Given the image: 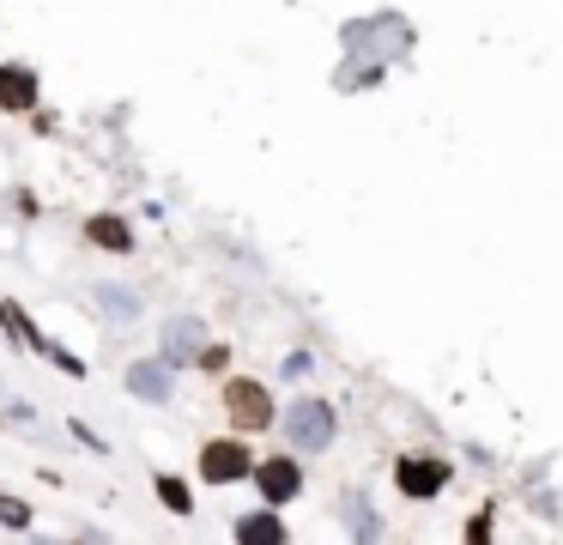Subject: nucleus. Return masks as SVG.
Wrapping results in <instances>:
<instances>
[{
	"label": "nucleus",
	"mask_w": 563,
	"mask_h": 545,
	"mask_svg": "<svg viewBox=\"0 0 563 545\" xmlns=\"http://www.w3.org/2000/svg\"><path fill=\"white\" fill-rule=\"evenodd\" d=\"M224 413H231L236 430H267L273 425V394H267V382L236 376V382H224Z\"/></svg>",
	"instance_id": "nucleus-2"
},
{
	"label": "nucleus",
	"mask_w": 563,
	"mask_h": 545,
	"mask_svg": "<svg viewBox=\"0 0 563 545\" xmlns=\"http://www.w3.org/2000/svg\"><path fill=\"white\" fill-rule=\"evenodd\" d=\"M128 389L140 394V401H171V376H164V370H152V363H133Z\"/></svg>",
	"instance_id": "nucleus-9"
},
{
	"label": "nucleus",
	"mask_w": 563,
	"mask_h": 545,
	"mask_svg": "<svg viewBox=\"0 0 563 545\" xmlns=\"http://www.w3.org/2000/svg\"><path fill=\"white\" fill-rule=\"evenodd\" d=\"M236 540H243V545H255V540H285V521H279L273 515V509H261V515H243V521H236Z\"/></svg>",
	"instance_id": "nucleus-8"
},
{
	"label": "nucleus",
	"mask_w": 563,
	"mask_h": 545,
	"mask_svg": "<svg viewBox=\"0 0 563 545\" xmlns=\"http://www.w3.org/2000/svg\"><path fill=\"white\" fill-rule=\"evenodd\" d=\"M200 479H207V485H236V479H255V454L243 449L236 437L207 442V449H200Z\"/></svg>",
	"instance_id": "nucleus-3"
},
{
	"label": "nucleus",
	"mask_w": 563,
	"mask_h": 545,
	"mask_svg": "<svg viewBox=\"0 0 563 545\" xmlns=\"http://www.w3.org/2000/svg\"><path fill=\"white\" fill-rule=\"evenodd\" d=\"M85 243H97V248H133V231L121 219H109V212H97V219H85Z\"/></svg>",
	"instance_id": "nucleus-7"
},
{
	"label": "nucleus",
	"mask_w": 563,
	"mask_h": 545,
	"mask_svg": "<svg viewBox=\"0 0 563 545\" xmlns=\"http://www.w3.org/2000/svg\"><path fill=\"white\" fill-rule=\"evenodd\" d=\"M467 540H491V515H472L467 521Z\"/></svg>",
	"instance_id": "nucleus-14"
},
{
	"label": "nucleus",
	"mask_w": 563,
	"mask_h": 545,
	"mask_svg": "<svg viewBox=\"0 0 563 545\" xmlns=\"http://www.w3.org/2000/svg\"><path fill=\"white\" fill-rule=\"evenodd\" d=\"M285 430L297 442H309V449H328V442H333V406L297 401V406H291V418H285Z\"/></svg>",
	"instance_id": "nucleus-5"
},
{
	"label": "nucleus",
	"mask_w": 563,
	"mask_h": 545,
	"mask_svg": "<svg viewBox=\"0 0 563 545\" xmlns=\"http://www.w3.org/2000/svg\"><path fill=\"white\" fill-rule=\"evenodd\" d=\"M455 479V461H443V454H400L394 461V485L407 497H443V485Z\"/></svg>",
	"instance_id": "nucleus-1"
},
{
	"label": "nucleus",
	"mask_w": 563,
	"mask_h": 545,
	"mask_svg": "<svg viewBox=\"0 0 563 545\" xmlns=\"http://www.w3.org/2000/svg\"><path fill=\"white\" fill-rule=\"evenodd\" d=\"M0 109L19 116V109H37V73L25 61H7L0 67Z\"/></svg>",
	"instance_id": "nucleus-6"
},
{
	"label": "nucleus",
	"mask_w": 563,
	"mask_h": 545,
	"mask_svg": "<svg viewBox=\"0 0 563 545\" xmlns=\"http://www.w3.org/2000/svg\"><path fill=\"white\" fill-rule=\"evenodd\" d=\"M255 485H261L267 503H291V497L303 491V461L297 454H273V461H255Z\"/></svg>",
	"instance_id": "nucleus-4"
},
{
	"label": "nucleus",
	"mask_w": 563,
	"mask_h": 545,
	"mask_svg": "<svg viewBox=\"0 0 563 545\" xmlns=\"http://www.w3.org/2000/svg\"><path fill=\"white\" fill-rule=\"evenodd\" d=\"M0 521H7V527H25V521H31V509L19 503V497H7V491H0Z\"/></svg>",
	"instance_id": "nucleus-12"
},
{
	"label": "nucleus",
	"mask_w": 563,
	"mask_h": 545,
	"mask_svg": "<svg viewBox=\"0 0 563 545\" xmlns=\"http://www.w3.org/2000/svg\"><path fill=\"white\" fill-rule=\"evenodd\" d=\"M0 327H7L13 339H25V346H43V334L31 327V315L19 310V303H0Z\"/></svg>",
	"instance_id": "nucleus-11"
},
{
	"label": "nucleus",
	"mask_w": 563,
	"mask_h": 545,
	"mask_svg": "<svg viewBox=\"0 0 563 545\" xmlns=\"http://www.w3.org/2000/svg\"><path fill=\"white\" fill-rule=\"evenodd\" d=\"M157 497H164V509H171V515H195V497H188V485L171 479V473H157Z\"/></svg>",
	"instance_id": "nucleus-10"
},
{
	"label": "nucleus",
	"mask_w": 563,
	"mask_h": 545,
	"mask_svg": "<svg viewBox=\"0 0 563 545\" xmlns=\"http://www.w3.org/2000/svg\"><path fill=\"white\" fill-rule=\"evenodd\" d=\"M200 370H207V376H212V370H224V363H231V346H207V351H200Z\"/></svg>",
	"instance_id": "nucleus-13"
}]
</instances>
